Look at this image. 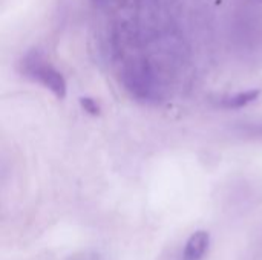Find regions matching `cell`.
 <instances>
[{"mask_svg":"<svg viewBox=\"0 0 262 260\" xmlns=\"http://www.w3.org/2000/svg\"><path fill=\"white\" fill-rule=\"evenodd\" d=\"M20 67L23 75L51 90L58 100H63L66 97L68 86L64 77L40 52L31 51L29 54H26L20 63Z\"/></svg>","mask_w":262,"mask_h":260,"instance_id":"6da1fadb","label":"cell"},{"mask_svg":"<svg viewBox=\"0 0 262 260\" xmlns=\"http://www.w3.org/2000/svg\"><path fill=\"white\" fill-rule=\"evenodd\" d=\"M127 89L143 101H154L160 97V87L147 67H134L127 74Z\"/></svg>","mask_w":262,"mask_h":260,"instance_id":"7a4b0ae2","label":"cell"},{"mask_svg":"<svg viewBox=\"0 0 262 260\" xmlns=\"http://www.w3.org/2000/svg\"><path fill=\"white\" fill-rule=\"evenodd\" d=\"M261 95L259 89H249L244 92H238V93H232L227 97H223L216 101L218 107L221 109H229V110H236V109H243L249 104H252L253 101H256Z\"/></svg>","mask_w":262,"mask_h":260,"instance_id":"3957f363","label":"cell"},{"mask_svg":"<svg viewBox=\"0 0 262 260\" xmlns=\"http://www.w3.org/2000/svg\"><path fill=\"white\" fill-rule=\"evenodd\" d=\"M210 238L206 231H196L190 236L187 241L184 251H183V260H203L207 253Z\"/></svg>","mask_w":262,"mask_h":260,"instance_id":"277c9868","label":"cell"},{"mask_svg":"<svg viewBox=\"0 0 262 260\" xmlns=\"http://www.w3.org/2000/svg\"><path fill=\"white\" fill-rule=\"evenodd\" d=\"M239 132L246 136H252V138H262V123H250V124H244L239 127Z\"/></svg>","mask_w":262,"mask_h":260,"instance_id":"5b68a950","label":"cell"},{"mask_svg":"<svg viewBox=\"0 0 262 260\" xmlns=\"http://www.w3.org/2000/svg\"><path fill=\"white\" fill-rule=\"evenodd\" d=\"M80 104H81V107L88 112V113H91V115H98L100 113V106H98V103L95 101V100H92V98H81L80 100Z\"/></svg>","mask_w":262,"mask_h":260,"instance_id":"8992f818","label":"cell"},{"mask_svg":"<svg viewBox=\"0 0 262 260\" xmlns=\"http://www.w3.org/2000/svg\"><path fill=\"white\" fill-rule=\"evenodd\" d=\"M69 260H103L98 254L95 253H78V254H74L71 256Z\"/></svg>","mask_w":262,"mask_h":260,"instance_id":"52a82bcc","label":"cell"}]
</instances>
